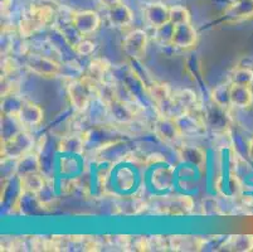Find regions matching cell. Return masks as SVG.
Returning <instances> with one entry per match:
<instances>
[{
    "label": "cell",
    "mask_w": 253,
    "mask_h": 252,
    "mask_svg": "<svg viewBox=\"0 0 253 252\" xmlns=\"http://www.w3.org/2000/svg\"><path fill=\"white\" fill-rule=\"evenodd\" d=\"M95 43L92 41H88V39L82 38L81 41L78 42L77 45L73 46L72 50L73 52L77 53L78 55H91L92 53L95 52Z\"/></svg>",
    "instance_id": "cell-36"
},
{
    "label": "cell",
    "mask_w": 253,
    "mask_h": 252,
    "mask_svg": "<svg viewBox=\"0 0 253 252\" xmlns=\"http://www.w3.org/2000/svg\"><path fill=\"white\" fill-rule=\"evenodd\" d=\"M224 18L232 22L253 18V0H242V1L232 3L224 10Z\"/></svg>",
    "instance_id": "cell-20"
},
{
    "label": "cell",
    "mask_w": 253,
    "mask_h": 252,
    "mask_svg": "<svg viewBox=\"0 0 253 252\" xmlns=\"http://www.w3.org/2000/svg\"><path fill=\"white\" fill-rule=\"evenodd\" d=\"M242 182L233 173L220 175L215 182V191L225 198H237L242 194Z\"/></svg>",
    "instance_id": "cell-13"
},
{
    "label": "cell",
    "mask_w": 253,
    "mask_h": 252,
    "mask_svg": "<svg viewBox=\"0 0 253 252\" xmlns=\"http://www.w3.org/2000/svg\"><path fill=\"white\" fill-rule=\"evenodd\" d=\"M148 46V34L142 29L130 32L123 41V50L131 59H141Z\"/></svg>",
    "instance_id": "cell-9"
},
{
    "label": "cell",
    "mask_w": 253,
    "mask_h": 252,
    "mask_svg": "<svg viewBox=\"0 0 253 252\" xmlns=\"http://www.w3.org/2000/svg\"><path fill=\"white\" fill-rule=\"evenodd\" d=\"M154 133L162 142L172 144L175 143L179 138H181V134L178 129L175 120L172 116L167 115H160L154 122Z\"/></svg>",
    "instance_id": "cell-10"
},
{
    "label": "cell",
    "mask_w": 253,
    "mask_h": 252,
    "mask_svg": "<svg viewBox=\"0 0 253 252\" xmlns=\"http://www.w3.org/2000/svg\"><path fill=\"white\" fill-rule=\"evenodd\" d=\"M232 83L242 85V86H252L253 71L250 67H238L232 75Z\"/></svg>",
    "instance_id": "cell-33"
},
{
    "label": "cell",
    "mask_w": 253,
    "mask_h": 252,
    "mask_svg": "<svg viewBox=\"0 0 253 252\" xmlns=\"http://www.w3.org/2000/svg\"><path fill=\"white\" fill-rule=\"evenodd\" d=\"M144 15L148 24L155 29L170 22V8L163 3H151L145 8Z\"/></svg>",
    "instance_id": "cell-16"
},
{
    "label": "cell",
    "mask_w": 253,
    "mask_h": 252,
    "mask_svg": "<svg viewBox=\"0 0 253 252\" xmlns=\"http://www.w3.org/2000/svg\"><path fill=\"white\" fill-rule=\"evenodd\" d=\"M72 23L82 36H87L97 31L101 24V18L97 11L82 10L73 14Z\"/></svg>",
    "instance_id": "cell-12"
},
{
    "label": "cell",
    "mask_w": 253,
    "mask_h": 252,
    "mask_svg": "<svg viewBox=\"0 0 253 252\" xmlns=\"http://www.w3.org/2000/svg\"><path fill=\"white\" fill-rule=\"evenodd\" d=\"M160 213L169 216H186L193 212L194 202L189 196H178L175 198H164L159 201Z\"/></svg>",
    "instance_id": "cell-8"
},
{
    "label": "cell",
    "mask_w": 253,
    "mask_h": 252,
    "mask_svg": "<svg viewBox=\"0 0 253 252\" xmlns=\"http://www.w3.org/2000/svg\"><path fill=\"white\" fill-rule=\"evenodd\" d=\"M248 155H250L251 159L253 160V140L250 143V147H248Z\"/></svg>",
    "instance_id": "cell-39"
},
{
    "label": "cell",
    "mask_w": 253,
    "mask_h": 252,
    "mask_svg": "<svg viewBox=\"0 0 253 252\" xmlns=\"http://www.w3.org/2000/svg\"><path fill=\"white\" fill-rule=\"evenodd\" d=\"M170 22L174 25L190 23V13L185 6L175 5L170 8Z\"/></svg>",
    "instance_id": "cell-34"
},
{
    "label": "cell",
    "mask_w": 253,
    "mask_h": 252,
    "mask_svg": "<svg viewBox=\"0 0 253 252\" xmlns=\"http://www.w3.org/2000/svg\"><path fill=\"white\" fill-rule=\"evenodd\" d=\"M15 174L18 177H22L25 174H31V173H37L42 170V165H41V158L37 151H31L28 154L23 155L22 158L18 159L15 161Z\"/></svg>",
    "instance_id": "cell-22"
},
{
    "label": "cell",
    "mask_w": 253,
    "mask_h": 252,
    "mask_svg": "<svg viewBox=\"0 0 253 252\" xmlns=\"http://www.w3.org/2000/svg\"><path fill=\"white\" fill-rule=\"evenodd\" d=\"M231 103L238 108H248L253 103V92L251 86L234 85L231 82Z\"/></svg>",
    "instance_id": "cell-23"
},
{
    "label": "cell",
    "mask_w": 253,
    "mask_h": 252,
    "mask_svg": "<svg viewBox=\"0 0 253 252\" xmlns=\"http://www.w3.org/2000/svg\"><path fill=\"white\" fill-rule=\"evenodd\" d=\"M178 156L183 163L189 164L195 168H203L206 165L207 156L206 152L202 148L195 147V145L183 144L176 149Z\"/></svg>",
    "instance_id": "cell-17"
},
{
    "label": "cell",
    "mask_w": 253,
    "mask_h": 252,
    "mask_svg": "<svg viewBox=\"0 0 253 252\" xmlns=\"http://www.w3.org/2000/svg\"><path fill=\"white\" fill-rule=\"evenodd\" d=\"M84 150H86V143H84V133H72L62 136L57 145V151L59 154H64V155L81 156L84 155Z\"/></svg>",
    "instance_id": "cell-11"
},
{
    "label": "cell",
    "mask_w": 253,
    "mask_h": 252,
    "mask_svg": "<svg viewBox=\"0 0 253 252\" xmlns=\"http://www.w3.org/2000/svg\"><path fill=\"white\" fill-rule=\"evenodd\" d=\"M145 204L146 203L137 196H127V197L120 198L116 207L121 214L132 216V214L140 213L145 208Z\"/></svg>",
    "instance_id": "cell-27"
},
{
    "label": "cell",
    "mask_w": 253,
    "mask_h": 252,
    "mask_svg": "<svg viewBox=\"0 0 253 252\" xmlns=\"http://www.w3.org/2000/svg\"><path fill=\"white\" fill-rule=\"evenodd\" d=\"M59 33L63 37L66 43H67L68 46H71V47L77 45L78 42L84 38V36L78 32V29L75 27V24H73L72 22H71L70 24H64L63 27L59 28Z\"/></svg>",
    "instance_id": "cell-31"
},
{
    "label": "cell",
    "mask_w": 253,
    "mask_h": 252,
    "mask_svg": "<svg viewBox=\"0 0 253 252\" xmlns=\"http://www.w3.org/2000/svg\"><path fill=\"white\" fill-rule=\"evenodd\" d=\"M198 33L190 23L178 24L174 28L171 46L178 48H190L197 43Z\"/></svg>",
    "instance_id": "cell-15"
},
{
    "label": "cell",
    "mask_w": 253,
    "mask_h": 252,
    "mask_svg": "<svg viewBox=\"0 0 253 252\" xmlns=\"http://www.w3.org/2000/svg\"><path fill=\"white\" fill-rule=\"evenodd\" d=\"M121 1H123V0H100V3L102 4V5H105L106 8H112V6L121 3Z\"/></svg>",
    "instance_id": "cell-38"
},
{
    "label": "cell",
    "mask_w": 253,
    "mask_h": 252,
    "mask_svg": "<svg viewBox=\"0 0 253 252\" xmlns=\"http://www.w3.org/2000/svg\"><path fill=\"white\" fill-rule=\"evenodd\" d=\"M169 246V240H165L162 236L146 237V251H167Z\"/></svg>",
    "instance_id": "cell-35"
},
{
    "label": "cell",
    "mask_w": 253,
    "mask_h": 252,
    "mask_svg": "<svg viewBox=\"0 0 253 252\" xmlns=\"http://www.w3.org/2000/svg\"><path fill=\"white\" fill-rule=\"evenodd\" d=\"M25 67L34 75L41 77H56L61 73L62 66L58 62L48 58L45 55L38 54V53H31L25 58Z\"/></svg>",
    "instance_id": "cell-5"
},
{
    "label": "cell",
    "mask_w": 253,
    "mask_h": 252,
    "mask_svg": "<svg viewBox=\"0 0 253 252\" xmlns=\"http://www.w3.org/2000/svg\"><path fill=\"white\" fill-rule=\"evenodd\" d=\"M181 136H193L203 133L207 129L204 121V110L202 106L194 110L184 111L174 116Z\"/></svg>",
    "instance_id": "cell-4"
},
{
    "label": "cell",
    "mask_w": 253,
    "mask_h": 252,
    "mask_svg": "<svg viewBox=\"0 0 253 252\" xmlns=\"http://www.w3.org/2000/svg\"><path fill=\"white\" fill-rule=\"evenodd\" d=\"M110 68H111V63L106 58H93L89 62L86 76H88L95 82L101 83L106 81L105 77L109 73Z\"/></svg>",
    "instance_id": "cell-28"
},
{
    "label": "cell",
    "mask_w": 253,
    "mask_h": 252,
    "mask_svg": "<svg viewBox=\"0 0 253 252\" xmlns=\"http://www.w3.org/2000/svg\"><path fill=\"white\" fill-rule=\"evenodd\" d=\"M57 14V5L53 0H36L19 20V32L22 37L28 38L38 33L49 24Z\"/></svg>",
    "instance_id": "cell-1"
},
{
    "label": "cell",
    "mask_w": 253,
    "mask_h": 252,
    "mask_svg": "<svg viewBox=\"0 0 253 252\" xmlns=\"http://www.w3.org/2000/svg\"><path fill=\"white\" fill-rule=\"evenodd\" d=\"M107 15H109V19L111 22V24L119 28L127 27V25H130L132 23V19H134L132 11L123 1L114 5L112 8H109V14Z\"/></svg>",
    "instance_id": "cell-24"
},
{
    "label": "cell",
    "mask_w": 253,
    "mask_h": 252,
    "mask_svg": "<svg viewBox=\"0 0 253 252\" xmlns=\"http://www.w3.org/2000/svg\"><path fill=\"white\" fill-rule=\"evenodd\" d=\"M24 128H36L42 124L44 112L42 107L32 101L25 100L17 115Z\"/></svg>",
    "instance_id": "cell-14"
},
{
    "label": "cell",
    "mask_w": 253,
    "mask_h": 252,
    "mask_svg": "<svg viewBox=\"0 0 253 252\" xmlns=\"http://www.w3.org/2000/svg\"><path fill=\"white\" fill-rule=\"evenodd\" d=\"M204 110V121H206L207 128L211 129L215 133H220V131L229 130V119L228 108L222 107V106L217 105V103L211 102V105L207 106Z\"/></svg>",
    "instance_id": "cell-6"
},
{
    "label": "cell",
    "mask_w": 253,
    "mask_h": 252,
    "mask_svg": "<svg viewBox=\"0 0 253 252\" xmlns=\"http://www.w3.org/2000/svg\"><path fill=\"white\" fill-rule=\"evenodd\" d=\"M153 186L159 191L171 188L174 184V168L172 166H158L151 177Z\"/></svg>",
    "instance_id": "cell-26"
},
{
    "label": "cell",
    "mask_w": 253,
    "mask_h": 252,
    "mask_svg": "<svg viewBox=\"0 0 253 252\" xmlns=\"http://www.w3.org/2000/svg\"><path fill=\"white\" fill-rule=\"evenodd\" d=\"M174 28H175V25L172 24L171 22L167 23V24L162 25V27L155 28V36H154L155 42H158L159 45H163V46L171 45L172 34H174Z\"/></svg>",
    "instance_id": "cell-32"
},
{
    "label": "cell",
    "mask_w": 253,
    "mask_h": 252,
    "mask_svg": "<svg viewBox=\"0 0 253 252\" xmlns=\"http://www.w3.org/2000/svg\"><path fill=\"white\" fill-rule=\"evenodd\" d=\"M18 69V64L14 58H5L1 63V71L4 73V77H8L13 72H15Z\"/></svg>",
    "instance_id": "cell-37"
},
{
    "label": "cell",
    "mask_w": 253,
    "mask_h": 252,
    "mask_svg": "<svg viewBox=\"0 0 253 252\" xmlns=\"http://www.w3.org/2000/svg\"><path fill=\"white\" fill-rule=\"evenodd\" d=\"M106 107H107L110 117L116 125L130 124L134 121L137 114L136 105H134L131 101L120 100V99L110 102Z\"/></svg>",
    "instance_id": "cell-7"
},
{
    "label": "cell",
    "mask_w": 253,
    "mask_h": 252,
    "mask_svg": "<svg viewBox=\"0 0 253 252\" xmlns=\"http://www.w3.org/2000/svg\"><path fill=\"white\" fill-rule=\"evenodd\" d=\"M204 244L206 241L198 236L176 235L169 237V246L174 251H201Z\"/></svg>",
    "instance_id": "cell-18"
},
{
    "label": "cell",
    "mask_w": 253,
    "mask_h": 252,
    "mask_svg": "<svg viewBox=\"0 0 253 252\" xmlns=\"http://www.w3.org/2000/svg\"><path fill=\"white\" fill-rule=\"evenodd\" d=\"M19 182L23 193L39 194L47 186L48 179L41 172H37L22 175L19 177Z\"/></svg>",
    "instance_id": "cell-21"
},
{
    "label": "cell",
    "mask_w": 253,
    "mask_h": 252,
    "mask_svg": "<svg viewBox=\"0 0 253 252\" xmlns=\"http://www.w3.org/2000/svg\"><path fill=\"white\" fill-rule=\"evenodd\" d=\"M171 99L174 105H175L176 111H178V115L180 112H184V111L194 110V108L201 106V103L198 101L197 94L192 90L180 89L176 90V91H172Z\"/></svg>",
    "instance_id": "cell-19"
},
{
    "label": "cell",
    "mask_w": 253,
    "mask_h": 252,
    "mask_svg": "<svg viewBox=\"0 0 253 252\" xmlns=\"http://www.w3.org/2000/svg\"><path fill=\"white\" fill-rule=\"evenodd\" d=\"M223 250L236 252H250L253 250L252 235H233L228 236L222 245Z\"/></svg>",
    "instance_id": "cell-25"
},
{
    "label": "cell",
    "mask_w": 253,
    "mask_h": 252,
    "mask_svg": "<svg viewBox=\"0 0 253 252\" xmlns=\"http://www.w3.org/2000/svg\"><path fill=\"white\" fill-rule=\"evenodd\" d=\"M97 86L98 83L86 75L73 80L67 86V96L71 106L77 112L86 111L91 103L92 97L96 96Z\"/></svg>",
    "instance_id": "cell-2"
},
{
    "label": "cell",
    "mask_w": 253,
    "mask_h": 252,
    "mask_svg": "<svg viewBox=\"0 0 253 252\" xmlns=\"http://www.w3.org/2000/svg\"><path fill=\"white\" fill-rule=\"evenodd\" d=\"M211 102L217 103V105L222 106V107L229 108L232 106L231 103V83H223V85H218L215 89L211 91Z\"/></svg>",
    "instance_id": "cell-29"
},
{
    "label": "cell",
    "mask_w": 253,
    "mask_h": 252,
    "mask_svg": "<svg viewBox=\"0 0 253 252\" xmlns=\"http://www.w3.org/2000/svg\"><path fill=\"white\" fill-rule=\"evenodd\" d=\"M24 99L19 97L17 92L9 94L6 96H3V101H1V110L3 114H10V115H18L20 107H22Z\"/></svg>",
    "instance_id": "cell-30"
},
{
    "label": "cell",
    "mask_w": 253,
    "mask_h": 252,
    "mask_svg": "<svg viewBox=\"0 0 253 252\" xmlns=\"http://www.w3.org/2000/svg\"><path fill=\"white\" fill-rule=\"evenodd\" d=\"M36 139L29 131L23 130L8 140H1V158L18 160L23 155L33 151Z\"/></svg>",
    "instance_id": "cell-3"
}]
</instances>
